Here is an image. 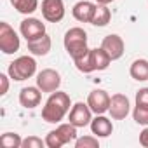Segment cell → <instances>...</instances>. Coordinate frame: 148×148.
<instances>
[{"mask_svg":"<svg viewBox=\"0 0 148 148\" xmlns=\"http://www.w3.org/2000/svg\"><path fill=\"white\" fill-rule=\"evenodd\" d=\"M71 106V99L66 92L61 91H54L51 92V96L47 98L44 108H42V119L49 124H59L66 113H70Z\"/></svg>","mask_w":148,"mask_h":148,"instance_id":"cell-1","label":"cell"},{"mask_svg":"<svg viewBox=\"0 0 148 148\" xmlns=\"http://www.w3.org/2000/svg\"><path fill=\"white\" fill-rule=\"evenodd\" d=\"M79 71L82 73H91V71H101L106 70L112 63V58L106 54V51L103 47H96V49H89L87 54H84L82 58L73 61Z\"/></svg>","mask_w":148,"mask_h":148,"instance_id":"cell-2","label":"cell"},{"mask_svg":"<svg viewBox=\"0 0 148 148\" xmlns=\"http://www.w3.org/2000/svg\"><path fill=\"white\" fill-rule=\"evenodd\" d=\"M64 49L70 54V58L75 61L79 58H82L84 54H87L89 47H87V33L84 28L80 26H73L64 33Z\"/></svg>","mask_w":148,"mask_h":148,"instance_id":"cell-3","label":"cell"},{"mask_svg":"<svg viewBox=\"0 0 148 148\" xmlns=\"http://www.w3.org/2000/svg\"><path fill=\"white\" fill-rule=\"evenodd\" d=\"M35 71H37V61L32 56H19L7 68L9 77L16 82H23V80L32 79L35 75Z\"/></svg>","mask_w":148,"mask_h":148,"instance_id":"cell-4","label":"cell"},{"mask_svg":"<svg viewBox=\"0 0 148 148\" xmlns=\"http://www.w3.org/2000/svg\"><path fill=\"white\" fill-rule=\"evenodd\" d=\"M77 129L71 122L68 124H59L54 131H51L47 136H45V146L49 148H61L71 141L77 139Z\"/></svg>","mask_w":148,"mask_h":148,"instance_id":"cell-5","label":"cell"},{"mask_svg":"<svg viewBox=\"0 0 148 148\" xmlns=\"http://www.w3.org/2000/svg\"><path fill=\"white\" fill-rule=\"evenodd\" d=\"M19 47H21V40L18 33L9 23L2 21L0 23V51L4 54H14L19 51Z\"/></svg>","mask_w":148,"mask_h":148,"instance_id":"cell-6","label":"cell"},{"mask_svg":"<svg viewBox=\"0 0 148 148\" xmlns=\"http://www.w3.org/2000/svg\"><path fill=\"white\" fill-rule=\"evenodd\" d=\"M35 80H37V87L42 92H54L61 86V75L52 68H45L40 73H37Z\"/></svg>","mask_w":148,"mask_h":148,"instance_id":"cell-7","label":"cell"},{"mask_svg":"<svg viewBox=\"0 0 148 148\" xmlns=\"http://www.w3.org/2000/svg\"><path fill=\"white\" fill-rule=\"evenodd\" d=\"M68 120L75 125V127H86L92 120V110L89 108L87 103L79 101L75 105H71V110L68 113Z\"/></svg>","mask_w":148,"mask_h":148,"instance_id":"cell-8","label":"cell"},{"mask_svg":"<svg viewBox=\"0 0 148 148\" xmlns=\"http://www.w3.org/2000/svg\"><path fill=\"white\" fill-rule=\"evenodd\" d=\"M131 112V103H129V98L125 94H113L112 99H110V108H108V113L113 120H124Z\"/></svg>","mask_w":148,"mask_h":148,"instance_id":"cell-9","label":"cell"},{"mask_svg":"<svg viewBox=\"0 0 148 148\" xmlns=\"http://www.w3.org/2000/svg\"><path fill=\"white\" fill-rule=\"evenodd\" d=\"M19 32L26 38V42L37 40V38H40V37L45 35V25L40 19H37V18H26V19L21 21Z\"/></svg>","mask_w":148,"mask_h":148,"instance_id":"cell-10","label":"cell"},{"mask_svg":"<svg viewBox=\"0 0 148 148\" xmlns=\"http://www.w3.org/2000/svg\"><path fill=\"white\" fill-rule=\"evenodd\" d=\"M42 16L49 23H59L64 18V2L63 0H42Z\"/></svg>","mask_w":148,"mask_h":148,"instance_id":"cell-11","label":"cell"},{"mask_svg":"<svg viewBox=\"0 0 148 148\" xmlns=\"http://www.w3.org/2000/svg\"><path fill=\"white\" fill-rule=\"evenodd\" d=\"M101 47L106 51V54L112 58V61L120 59V58L124 56V51H125V44H124L122 37L117 35V33L106 35V37L103 38V42H101Z\"/></svg>","mask_w":148,"mask_h":148,"instance_id":"cell-12","label":"cell"},{"mask_svg":"<svg viewBox=\"0 0 148 148\" xmlns=\"http://www.w3.org/2000/svg\"><path fill=\"white\" fill-rule=\"evenodd\" d=\"M110 94L103 89H96V91H91L89 96H87V105L89 108L92 110V113L96 115H101L105 112H108L110 108Z\"/></svg>","mask_w":148,"mask_h":148,"instance_id":"cell-13","label":"cell"},{"mask_svg":"<svg viewBox=\"0 0 148 148\" xmlns=\"http://www.w3.org/2000/svg\"><path fill=\"white\" fill-rule=\"evenodd\" d=\"M96 7H98V4H94V2L80 0V2H77L75 5H73L71 14H73V18H75L77 21H80V23H91L92 18H94Z\"/></svg>","mask_w":148,"mask_h":148,"instance_id":"cell-14","label":"cell"},{"mask_svg":"<svg viewBox=\"0 0 148 148\" xmlns=\"http://www.w3.org/2000/svg\"><path fill=\"white\" fill-rule=\"evenodd\" d=\"M40 101H42V91L35 86H28V87H23L21 91H19V103H21V106H25V108H35V106H38L40 105Z\"/></svg>","mask_w":148,"mask_h":148,"instance_id":"cell-15","label":"cell"},{"mask_svg":"<svg viewBox=\"0 0 148 148\" xmlns=\"http://www.w3.org/2000/svg\"><path fill=\"white\" fill-rule=\"evenodd\" d=\"M89 127H91L92 134L98 136V138H108V136L113 132V124H112V120H110L108 117H105L103 113H101V115H96V117L91 120Z\"/></svg>","mask_w":148,"mask_h":148,"instance_id":"cell-16","label":"cell"},{"mask_svg":"<svg viewBox=\"0 0 148 148\" xmlns=\"http://www.w3.org/2000/svg\"><path fill=\"white\" fill-rule=\"evenodd\" d=\"M28 44V51L33 54V56H47L49 54V51H51V47H52V40H51V37L45 33L44 37H40V38H37V40H30V42H26Z\"/></svg>","mask_w":148,"mask_h":148,"instance_id":"cell-17","label":"cell"},{"mask_svg":"<svg viewBox=\"0 0 148 148\" xmlns=\"http://www.w3.org/2000/svg\"><path fill=\"white\" fill-rule=\"evenodd\" d=\"M131 77L138 82H145L148 80V59H136L132 61L131 68H129Z\"/></svg>","mask_w":148,"mask_h":148,"instance_id":"cell-18","label":"cell"},{"mask_svg":"<svg viewBox=\"0 0 148 148\" xmlns=\"http://www.w3.org/2000/svg\"><path fill=\"white\" fill-rule=\"evenodd\" d=\"M112 19V11L108 9V5H103V4H98L96 7V12H94V18L91 21V25L94 26H106Z\"/></svg>","mask_w":148,"mask_h":148,"instance_id":"cell-19","label":"cell"},{"mask_svg":"<svg viewBox=\"0 0 148 148\" xmlns=\"http://www.w3.org/2000/svg\"><path fill=\"white\" fill-rule=\"evenodd\" d=\"M11 4L18 12L25 16H30L38 9V0H11Z\"/></svg>","mask_w":148,"mask_h":148,"instance_id":"cell-20","label":"cell"},{"mask_svg":"<svg viewBox=\"0 0 148 148\" xmlns=\"http://www.w3.org/2000/svg\"><path fill=\"white\" fill-rule=\"evenodd\" d=\"M0 143H2L4 148H21L23 138L16 132H4L0 136Z\"/></svg>","mask_w":148,"mask_h":148,"instance_id":"cell-21","label":"cell"},{"mask_svg":"<svg viewBox=\"0 0 148 148\" xmlns=\"http://www.w3.org/2000/svg\"><path fill=\"white\" fill-rule=\"evenodd\" d=\"M75 148H99L98 136H80L75 139Z\"/></svg>","mask_w":148,"mask_h":148,"instance_id":"cell-22","label":"cell"},{"mask_svg":"<svg viewBox=\"0 0 148 148\" xmlns=\"http://www.w3.org/2000/svg\"><path fill=\"white\" fill-rule=\"evenodd\" d=\"M132 119L139 125H148V106L136 105L134 110H132Z\"/></svg>","mask_w":148,"mask_h":148,"instance_id":"cell-23","label":"cell"},{"mask_svg":"<svg viewBox=\"0 0 148 148\" xmlns=\"http://www.w3.org/2000/svg\"><path fill=\"white\" fill-rule=\"evenodd\" d=\"M42 146H45V139L38 136H28L23 139V145H21V148H42Z\"/></svg>","mask_w":148,"mask_h":148,"instance_id":"cell-24","label":"cell"},{"mask_svg":"<svg viewBox=\"0 0 148 148\" xmlns=\"http://www.w3.org/2000/svg\"><path fill=\"white\" fill-rule=\"evenodd\" d=\"M136 105L148 106V87H143L136 92Z\"/></svg>","mask_w":148,"mask_h":148,"instance_id":"cell-25","label":"cell"},{"mask_svg":"<svg viewBox=\"0 0 148 148\" xmlns=\"http://www.w3.org/2000/svg\"><path fill=\"white\" fill-rule=\"evenodd\" d=\"M9 73H0V96H5L9 91Z\"/></svg>","mask_w":148,"mask_h":148,"instance_id":"cell-26","label":"cell"},{"mask_svg":"<svg viewBox=\"0 0 148 148\" xmlns=\"http://www.w3.org/2000/svg\"><path fill=\"white\" fill-rule=\"evenodd\" d=\"M139 145L145 146V148H148V125L139 132Z\"/></svg>","mask_w":148,"mask_h":148,"instance_id":"cell-27","label":"cell"},{"mask_svg":"<svg viewBox=\"0 0 148 148\" xmlns=\"http://www.w3.org/2000/svg\"><path fill=\"white\" fill-rule=\"evenodd\" d=\"M112 2H115V0H96V4H103V5H108Z\"/></svg>","mask_w":148,"mask_h":148,"instance_id":"cell-28","label":"cell"}]
</instances>
